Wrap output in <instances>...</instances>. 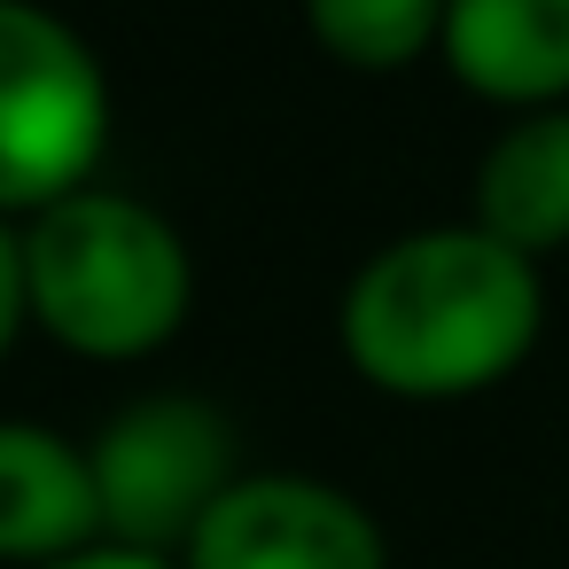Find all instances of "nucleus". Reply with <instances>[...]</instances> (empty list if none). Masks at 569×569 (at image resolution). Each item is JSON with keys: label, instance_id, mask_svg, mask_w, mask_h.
<instances>
[{"label": "nucleus", "instance_id": "obj_1", "mask_svg": "<svg viewBox=\"0 0 569 569\" xmlns=\"http://www.w3.org/2000/svg\"><path fill=\"white\" fill-rule=\"evenodd\" d=\"M538 336V273L483 227H437L390 242L343 297V343L359 375L406 398H452L507 375Z\"/></svg>", "mask_w": 569, "mask_h": 569}, {"label": "nucleus", "instance_id": "obj_2", "mask_svg": "<svg viewBox=\"0 0 569 569\" xmlns=\"http://www.w3.org/2000/svg\"><path fill=\"white\" fill-rule=\"evenodd\" d=\"M24 305L79 351L126 359L180 328L188 250L180 234L126 196H63L24 234Z\"/></svg>", "mask_w": 569, "mask_h": 569}, {"label": "nucleus", "instance_id": "obj_3", "mask_svg": "<svg viewBox=\"0 0 569 569\" xmlns=\"http://www.w3.org/2000/svg\"><path fill=\"white\" fill-rule=\"evenodd\" d=\"M110 94L94 56L40 9L0 0V203H63L102 157Z\"/></svg>", "mask_w": 569, "mask_h": 569}, {"label": "nucleus", "instance_id": "obj_4", "mask_svg": "<svg viewBox=\"0 0 569 569\" xmlns=\"http://www.w3.org/2000/svg\"><path fill=\"white\" fill-rule=\"evenodd\" d=\"M94 491L102 522H118L133 546L196 538V522L227 499V421L203 398H141L126 406L94 445Z\"/></svg>", "mask_w": 569, "mask_h": 569}, {"label": "nucleus", "instance_id": "obj_5", "mask_svg": "<svg viewBox=\"0 0 569 569\" xmlns=\"http://www.w3.org/2000/svg\"><path fill=\"white\" fill-rule=\"evenodd\" d=\"M196 569H382L375 522L305 476H250L188 538Z\"/></svg>", "mask_w": 569, "mask_h": 569}, {"label": "nucleus", "instance_id": "obj_6", "mask_svg": "<svg viewBox=\"0 0 569 569\" xmlns=\"http://www.w3.org/2000/svg\"><path fill=\"white\" fill-rule=\"evenodd\" d=\"M445 56L476 94L546 102L569 87V0H445Z\"/></svg>", "mask_w": 569, "mask_h": 569}, {"label": "nucleus", "instance_id": "obj_7", "mask_svg": "<svg viewBox=\"0 0 569 569\" xmlns=\"http://www.w3.org/2000/svg\"><path fill=\"white\" fill-rule=\"evenodd\" d=\"M94 522H102L94 468L71 445H56L48 429L0 421V553L9 561L71 553Z\"/></svg>", "mask_w": 569, "mask_h": 569}, {"label": "nucleus", "instance_id": "obj_8", "mask_svg": "<svg viewBox=\"0 0 569 569\" xmlns=\"http://www.w3.org/2000/svg\"><path fill=\"white\" fill-rule=\"evenodd\" d=\"M483 234L507 250H553L569 242V118H522L476 172Z\"/></svg>", "mask_w": 569, "mask_h": 569}, {"label": "nucleus", "instance_id": "obj_9", "mask_svg": "<svg viewBox=\"0 0 569 569\" xmlns=\"http://www.w3.org/2000/svg\"><path fill=\"white\" fill-rule=\"evenodd\" d=\"M312 9V32L359 63V71H390L406 56H421V40L437 32L445 0H305Z\"/></svg>", "mask_w": 569, "mask_h": 569}, {"label": "nucleus", "instance_id": "obj_10", "mask_svg": "<svg viewBox=\"0 0 569 569\" xmlns=\"http://www.w3.org/2000/svg\"><path fill=\"white\" fill-rule=\"evenodd\" d=\"M17 312H24V250L0 234V343L17 336Z\"/></svg>", "mask_w": 569, "mask_h": 569}, {"label": "nucleus", "instance_id": "obj_11", "mask_svg": "<svg viewBox=\"0 0 569 569\" xmlns=\"http://www.w3.org/2000/svg\"><path fill=\"white\" fill-rule=\"evenodd\" d=\"M56 569H164V561H149V553H71Z\"/></svg>", "mask_w": 569, "mask_h": 569}]
</instances>
